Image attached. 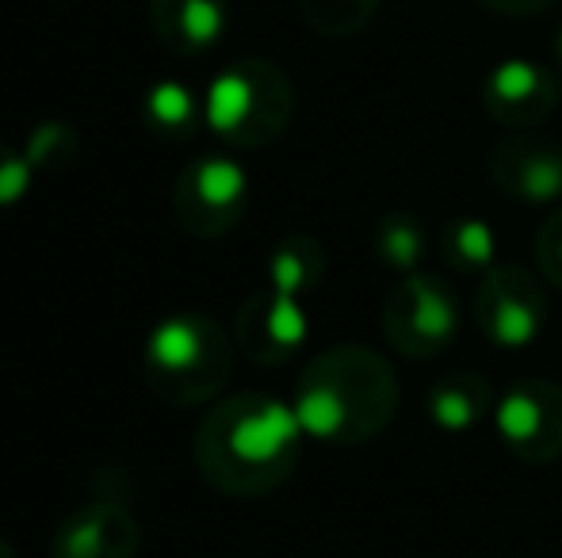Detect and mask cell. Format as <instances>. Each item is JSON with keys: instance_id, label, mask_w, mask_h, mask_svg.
Instances as JSON below:
<instances>
[{"instance_id": "1", "label": "cell", "mask_w": 562, "mask_h": 558, "mask_svg": "<svg viewBox=\"0 0 562 558\" xmlns=\"http://www.w3.org/2000/svg\"><path fill=\"white\" fill-rule=\"evenodd\" d=\"M303 424L295 406L276 398L241 395L207 413L195 440L203 478L226 493H265L295 467Z\"/></svg>"}, {"instance_id": "2", "label": "cell", "mask_w": 562, "mask_h": 558, "mask_svg": "<svg viewBox=\"0 0 562 558\" xmlns=\"http://www.w3.org/2000/svg\"><path fill=\"white\" fill-rule=\"evenodd\" d=\"M291 406L306 436L363 440L391 418L394 383L379 356L363 349H337L314 360Z\"/></svg>"}, {"instance_id": "3", "label": "cell", "mask_w": 562, "mask_h": 558, "mask_svg": "<svg viewBox=\"0 0 562 558\" xmlns=\"http://www.w3.org/2000/svg\"><path fill=\"white\" fill-rule=\"evenodd\" d=\"M229 349L226 333L203 314H172L161 318L146 337L142 364L146 383L157 398L177 406L207 402L229 375Z\"/></svg>"}, {"instance_id": "4", "label": "cell", "mask_w": 562, "mask_h": 558, "mask_svg": "<svg viewBox=\"0 0 562 558\" xmlns=\"http://www.w3.org/2000/svg\"><path fill=\"white\" fill-rule=\"evenodd\" d=\"M245 192H249V180H245L241 164H234L229 157H203L180 180L177 218L184 223V230L215 238L241 218Z\"/></svg>"}, {"instance_id": "5", "label": "cell", "mask_w": 562, "mask_h": 558, "mask_svg": "<svg viewBox=\"0 0 562 558\" xmlns=\"http://www.w3.org/2000/svg\"><path fill=\"white\" fill-rule=\"evenodd\" d=\"M497 429L525 459L543 463L562 452V390L543 379L505 390L497 402Z\"/></svg>"}, {"instance_id": "6", "label": "cell", "mask_w": 562, "mask_h": 558, "mask_svg": "<svg viewBox=\"0 0 562 558\" xmlns=\"http://www.w3.org/2000/svg\"><path fill=\"white\" fill-rule=\"evenodd\" d=\"M456 321V298L448 295L445 283L432 280H409L406 287L394 291L386 306V333L409 352H437L451 341Z\"/></svg>"}, {"instance_id": "7", "label": "cell", "mask_w": 562, "mask_h": 558, "mask_svg": "<svg viewBox=\"0 0 562 558\" xmlns=\"http://www.w3.org/2000/svg\"><path fill=\"white\" fill-rule=\"evenodd\" d=\"M54 558H134L138 551V528L123 505L112 501H89L61 521L54 532Z\"/></svg>"}, {"instance_id": "8", "label": "cell", "mask_w": 562, "mask_h": 558, "mask_svg": "<svg viewBox=\"0 0 562 558\" xmlns=\"http://www.w3.org/2000/svg\"><path fill=\"white\" fill-rule=\"evenodd\" d=\"M237 341L260 364H276V360L291 356L306 341V314L299 298L268 287L265 295H257L245 306L241 321H237Z\"/></svg>"}, {"instance_id": "9", "label": "cell", "mask_w": 562, "mask_h": 558, "mask_svg": "<svg viewBox=\"0 0 562 558\" xmlns=\"http://www.w3.org/2000/svg\"><path fill=\"white\" fill-rule=\"evenodd\" d=\"M482 329L490 341L505 344V349H520L536 337L543 321V298L532 287V280H525L517 269H505L490 280V287L482 291L479 306Z\"/></svg>"}, {"instance_id": "10", "label": "cell", "mask_w": 562, "mask_h": 558, "mask_svg": "<svg viewBox=\"0 0 562 558\" xmlns=\"http://www.w3.org/2000/svg\"><path fill=\"white\" fill-rule=\"evenodd\" d=\"M252 115H257V84L249 73L229 69L215 77L207 89V127L223 138H241L249 130Z\"/></svg>"}, {"instance_id": "11", "label": "cell", "mask_w": 562, "mask_h": 558, "mask_svg": "<svg viewBox=\"0 0 562 558\" xmlns=\"http://www.w3.org/2000/svg\"><path fill=\"white\" fill-rule=\"evenodd\" d=\"M429 410L440 429L448 432L471 429L482 418V410H486V387L474 375H448L440 387H432Z\"/></svg>"}, {"instance_id": "12", "label": "cell", "mask_w": 562, "mask_h": 558, "mask_svg": "<svg viewBox=\"0 0 562 558\" xmlns=\"http://www.w3.org/2000/svg\"><path fill=\"white\" fill-rule=\"evenodd\" d=\"M322 276V249L311 238H291L283 241L272 253L268 264V287L280 291V295L299 298L303 291H311Z\"/></svg>"}, {"instance_id": "13", "label": "cell", "mask_w": 562, "mask_h": 558, "mask_svg": "<svg viewBox=\"0 0 562 558\" xmlns=\"http://www.w3.org/2000/svg\"><path fill=\"white\" fill-rule=\"evenodd\" d=\"M509 187L520 195V200H555L562 192V153H528L520 157L517 164V176L509 180Z\"/></svg>"}, {"instance_id": "14", "label": "cell", "mask_w": 562, "mask_h": 558, "mask_svg": "<svg viewBox=\"0 0 562 558\" xmlns=\"http://www.w3.org/2000/svg\"><path fill=\"white\" fill-rule=\"evenodd\" d=\"M375 241H379L383 261L394 264V269H414L425 253V230L417 226V218H406V215L386 218L375 230Z\"/></svg>"}, {"instance_id": "15", "label": "cell", "mask_w": 562, "mask_h": 558, "mask_svg": "<svg viewBox=\"0 0 562 558\" xmlns=\"http://www.w3.org/2000/svg\"><path fill=\"white\" fill-rule=\"evenodd\" d=\"M448 253L459 269H482L494 261V234L479 218H459L448 226Z\"/></svg>"}, {"instance_id": "16", "label": "cell", "mask_w": 562, "mask_h": 558, "mask_svg": "<svg viewBox=\"0 0 562 558\" xmlns=\"http://www.w3.org/2000/svg\"><path fill=\"white\" fill-rule=\"evenodd\" d=\"M146 115L161 130H184L195 119V96L177 81L154 84L146 96Z\"/></svg>"}, {"instance_id": "17", "label": "cell", "mask_w": 562, "mask_h": 558, "mask_svg": "<svg viewBox=\"0 0 562 558\" xmlns=\"http://www.w3.org/2000/svg\"><path fill=\"white\" fill-rule=\"evenodd\" d=\"M223 8L218 0H184L180 4V31L192 46H207L223 35Z\"/></svg>"}, {"instance_id": "18", "label": "cell", "mask_w": 562, "mask_h": 558, "mask_svg": "<svg viewBox=\"0 0 562 558\" xmlns=\"http://www.w3.org/2000/svg\"><path fill=\"white\" fill-rule=\"evenodd\" d=\"M540 84L543 77L525 61H509V66H502L494 73V92L502 104H525V100H532L540 92Z\"/></svg>"}, {"instance_id": "19", "label": "cell", "mask_w": 562, "mask_h": 558, "mask_svg": "<svg viewBox=\"0 0 562 558\" xmlns=\"http://www.w3.org/2000/svg\"><path fill=\"white\" fill-rule=\"evenodd\" d=\"M31 176H35L31 157H15L0 149V207H15L31 192Z\"/></svg>"}, {"instance_id": "20", "label": "cell", "mask_w": 562, "mask_h": 558, "mask_svg": "<svg viewBox=\"0 0 562 558\" xmlns=\"http://www.w3.org/2000/svg\"><path fill=\"white\" fill-rule=\"evenodd\" d=\"M543 261H548L551 276L562 280V218H555L543 234Z\"/></svg>"}, {"instance_id": "21", "label": "cell", "mask_w": 562, "mask_h": 558, "mask_svg": "<svg viewBox=\"0 0 562 558\" xmlns=\"http://www.w3.org/2000/svg\"><path fill=\"white\" fill-rule=\"evenodd\" d=\"M0 558H12V551H8V547H4V544H0Z\"/></svg>"}]
</instances>
